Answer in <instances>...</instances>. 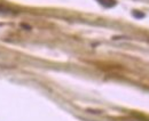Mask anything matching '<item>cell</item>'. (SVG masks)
<instances>
[{
  "label": "cell",
  "mask_w": 149,
  "mask_h": 121,
  "mask_svg": "<svg viewBox=\"0 0 149 121\" xmlns=\"http://www.w3.org/2000/svg\"><path fill=\"white\" fill-rule=\"evenodd\" d=\"M102 7H104V8H112V7H115L116 6V1L115 0H96Z\"/></svg>",
  "instance_id": "6da1fadb"
},
{
  "label": "cell",
  "mask_w": 149,
  "mask_h": 121,
  "mask_svg": "<svg viewBox=\"0 0 149 121\" xmlns=\"http://www.w3.org/2000/svg\"><path fill=\"white\" fill-rule=\"evenodd\" d=\"M132 15L135 18H139V19L145 18V16H146L145 13H141V12H139V10H133V12H132Z\"/></svg>",
  "instance_id": "7a4b0ae2"
},
{
  "label": "cell",
  "mask_w": 149,
  "mask_h": 121,
  "mask_svg": "<svg viewBox=\"0 0 149 121\" xmlns=\"http://www.w3.org/2000/svg\"><path fill=\"white\" fill-rule=\"evenodd\" d=\"M14 12L12 10V9H9V8H7V7H5V6H2V5H0V14H13Z\"/></svg>",
  "instance_id": "3957f363"
}]
</instances>
